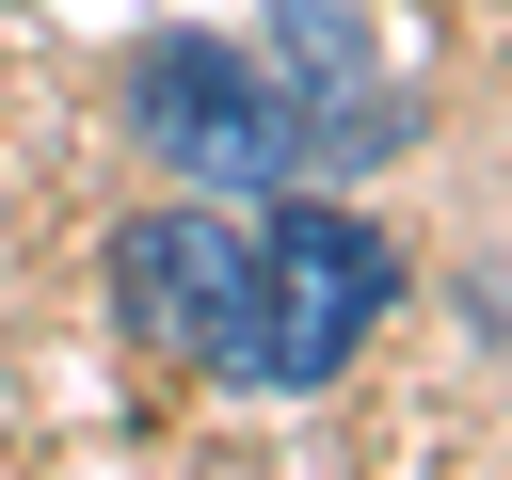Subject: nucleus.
I'll list each match as a JSON object with an SVG mask.
<instances>
[{
  "label": "nucleus",
  "instance_id": "nucleus-1",
  "mask_svg": "<svg viewBox=\"0 0 512 480\" xmlns=\"http://www.w3.org/2000/svg\"><path fill=\"white\" fill-rule=\"evenodd\" d=\"M384 304H400V256H384V224H352V208H272V224L144 208V224L112 240V320L160 336L176 368L240 384V400L336 384Z\"/></svg>",
  "mask_w": 512,
  "mask_h": 480
},
{
  "label": "nucleus",
  "instance_id": "nucleus-2",
  "mask_svg": "<svg viewBox=\"0 0 512 480\" xmlns=\"http://www.w3.org/2000/svg\"><path fill=\"white\" fill-rule=\"evenodd\" d=\"M128 128H144V160H176L192 192H288V176H304V128H288L272 64L224 48V32H144V48H128Z\"/></svg>",
  "mask_w": 512,
  "mask_h": 480
},
{
  "label": "nucleus",
  "instance_id": "nucleus-3",
  "mask_svg": "<svg viewBox=\"0 0 512 480\" xmlns=\"http://www.w3.org/2000/svg\"><path fill=\"white\" fill-rule=\"evenodd\" d=\"M256 64H272V96H288V128H304V176H368V160L400 144V112H416L352 0H272Z\"/></svg>",
  "mask_w": 512,
  "mask_h": 480
}]
</instances>
